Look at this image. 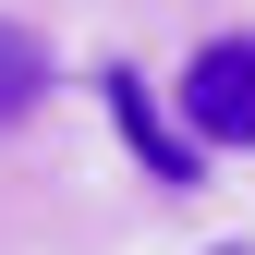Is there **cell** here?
Listing matches in <instances>:
<instances>
[{
    "label": "cell",
    "instance_id": "1",
    "mask_svg": "<svg viewBox=\"0 0 255 255\" xmlns=\"http://www.w3.org/2000/svg\"><path fill=\"white\" fill-rule=\"evenodd\" d=\"M170 110H182V146H255V37H207L195 61L170 73Z\"/></svg>",
    "mask_w": 255,
    "mask_h": 255
},
{
    "label": "cell",
    "instance_id": "2",
    "mask_svg": "<svg viewBox=\"0 0 255 255\" xmlns=\"http://www.w3.org/2000/svg\"><path fill=\"white\" fill-rule=\"evenodd\" d=\"M98 98H110V122L134 134V158H146L158 182H207V170H195V146H182V122L146 98V73H134V61H110V73H98Z\"/></svg>",
    "mask_w": 255,
    "mask_h": 255
},
{
    "label": "cell",
    "instance_id": "3",
    "mask_svg": "<svg viewBox=\"0 0 255 255\" xmlns=\"http://www.w3.org/2000/svg\"><path fill=\"white\" fill-rule=\"evenodd\" d=\"M49 98V37L37 24H0V122H24Z\"/></svg>",
    "mask_w": 255,
    "mask_h": 255
},
{
    "label": "cell",
    "instance_id": "4",
    "mask_svg": "<svg viewBox=\"0 0 255 255\" xmlns=\"http://www.w3.org/2000/svg\"><path fill=\"white\" fill-rule=\"evenodd\" d=\"M207 255H255V243H207Z\"/></svg>",
    "mask_w": 255,
    "mask_h": 255
}]
</instances>
